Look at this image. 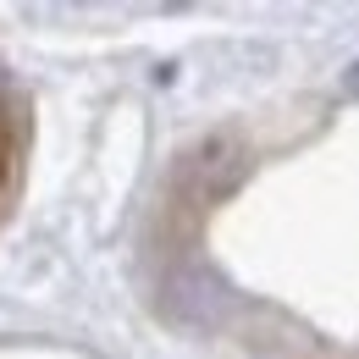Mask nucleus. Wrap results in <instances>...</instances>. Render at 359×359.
<instances>
[{
	"label": "nucleus",
	"mask_w": 359,
	"mask_h": 359,
	"mask_svg": "<svg viewBox=\"0 0 359 359\" xmlns=\"http://www.w3.org/2000/svg\"><path fill=\"white\" fill-rule=\"evenodd\" d=\"M343 89H348V94H354V100H359V61H354V67H348V72H343Z\"/></svg>",
	"instance_id": "obj_1"
}]
</instances>
